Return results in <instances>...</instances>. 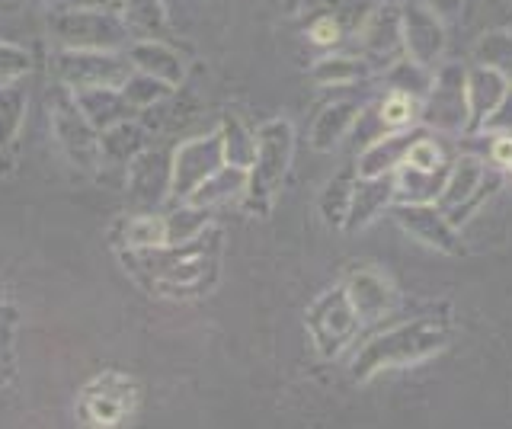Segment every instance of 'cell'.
Masks as SVG:
<instances>
[{
	"label": "cell",
	"mask_w": 512,
	"mask_h": 429,
	"mask_svg": "<svg viewBox=\"0 0 512 429\" xmlns=\"http://www.w3.org/2000/svg\"><path fill=\"white\" fill-rule=\"evenodd\" d=\"M448 340H452V321H448L445 314L416 317L410 324H397L391 330L378 333L375 340H368L359 349L356 362H352V375H356V381H368L384 369H400V365L423 362L429 356H436L439 349H445Z\"/></svg>",
	"instance_id": "cell-1"
},
{
	"label": "cell",
	"mask_w": 512,
	"mask_h": 429,
	"mask_svg": "<svg viewBox=\"0 0 512 429\" xmlns=\"http://www.w3.org/2000/svg\"><path fill=\"white\" fill-rule=\"evenodd\" d=\"M292 154H295L292 122L272 119L256 129V154L247 170V193H244L253 212H260V215L269 212V205L276 199L288 173V164H292Z\"/></svg>",
	"instance_id": "cell-2"
},
{
	"label": "cell",
	"mask_w": 512,
	"mask_h": 429,
	"mask_svg": "<svg viewBox=\"0 0 512 429\" xmlns=\"http://www.w3.org/2000/svg\"><path fill=\"white\" fill-rule=\"evenodd\" d=\"M48 122H52V135L58 141V148L68 154L71 164H77L80 170H96L103 164L100 129L80 109L71 87H58L48 97Z\"/></svg>",
	"instance_id": "cell-3"
},
{
	"label": "cell",
	"mask_w": 512,
	"mask_h": 429,
	"mask_svg": "<svg viewBox=\"0 0 512 429\" xmlns=\"http://www.w3.org/2000/svg\"><path fill=\"white\" fill-rule=\"evenodd\" d=\"M48 33L61 49H103L112 52L128 39V26L122 13L100 10H68L61 7L48 20Z\"/></svg>",
	"instance_id": "cell-4"
},
{
	"label": "cell",
	"mask_w": 512,
	"mask_h": 429,
	"mask_svg": "<svg viewBox=\"0 0 512 429\" xmlns=\"http://www.w3.org/2000/svg\"><path fill=\"white\" fill-rule=\"evenodd\" d=\"M304 327H308L317 353L333 359V356H340L352 340H356L362 321H359L356 308H352L346 289L343 285H336V289H327L324 295H317L311 301L308 314H304Z\"/></svg>",
	"instance_id": "cell-5"
},
{
	"label": "cell",
	"mask_w": 512,
	"mask_h": 429,
	"mask_svg": "<svg viewBox=\"0 0 512 429\" xmlns=\"http://www.w3.org/2000/svg\"><path fill=\"white\" fill-rule=\"evenodd\" d=\"M58 77L71 90H90V87H119L135 74V65L128 55H112L103 49H61L58 52Z\"/></svg>",
	"instance_id": "cell-6"
},
{
	"label": "cell",
	"mask_w": 512,
	"mask_h": 429,
	"mask_svg": "<svg viewBox=\"0 0 512 429\" xmlns=\"http://www.w3.org/2000/svg\"><path fill=\"white\" fill-rule=\"evenodd\" d=\"M496 186H500V173L487 170L477 157H461V161L448 167V177H445V186L436 205L458 228L461 221H468V212H474Z\"/></svg>",
	"instance_id": "cell-7"
},
{
	"label": "cell",
	"mask_w": 512,
	"mask_h": 429,
	"mask_svg": "<svg viewBox=\"0 0 512 429\" xmlns=\"http://www.w3.org/2000/svg\"><path fill=\"white\" fill-rule=\"evenodd\" d=\"M426 125H436L442 132L468 129V71L461 65H445L432 77L426 93Z\"/></svg>",
	"instance_id": "cell-8"
},
{
	"label": "cell",
	"mask_w": 512,
	"mask_h": 429,
	"mask_svg": "<svg viewBox=\"0 0 512 429\" xmlns=\"http://www.w3.org/2000/svg\"><path fill=\"white\" fill-rule=\"evenodd\" d=\"M221 164H224V148H221L218 132L183 141V145L173 151V161H170V196L189 199L192 189L205 177H212Z\"/></svg>",
	"instance_id": "cell-9"
},
{
	"label": "cell",
	"mask_w": 512,
	"mask_h": 429,
	"mask_svg": "<svg viewBox=\"0 0 512 429\" xmlns=\"http://www.w3.org/2000/svg\"><path fill=\"white\" fill-rule=\"evenodd\" d=\"M394 218L413 241H420L439 253H448V257H461L464 253L455 225L436 202H397Z\"/></svg>",
	"instance_id": "cell-10"
},
{
	"label": "cell",
	"mask_w": 512,
	"mask_h": 429,
	"mask_svg": "<svg viewBox=\"0 0 512 429\" xmlns=\"http://www.w3.org/2000/svg\"><path fill=\"white\" fill-rule=\"evenodd\" d=\"M400 42H404L407 58L420 61L426 68H436L445 52V26L423 0H407L400 7Z\"/></svg>",
	"instance_id": "cell-11"
},
{
	"label": "cell",
	"mask_w": 512,
	"mask_h": 429,
	"mask_svg": "<svg viewBox=\"0 0 512 429\" xmlns=\"http://www.w3.org/2000/svg\"><path fill=\"white\" fill-rule=\"evenodd\" d=\"M135 407V385L125 375L109 372L103 378H96L93 385L84 391V420L93 426H119Z\"/></svg>",
	"instance_id": "cell-12"
},
{
	"label": "cell",
	"mask_w": 512,
	"mask_h": 429,
	"mask_svg": "<svg viewBox=\"0 0 512 429\" xmlns=\"http://www.w3.org/2000/svg\"><path fill=\"white\" fill-rule=\"evenodd\" d=\"M343 289L362 324H378L384 317H391L397 308V292L391 279H384L381 273H375V269H368V266L356 269V273L343 282Z\"/></svg>",
	"instance_id": "cell-13"
},
{
	"label": "cell",
	"mask_w": 512,
	"mask_h": 429,
	"mask_svg": "<svg viewBox=\"0 0 512 429\" xmlns=\"http://www.w3.org/2000/svg\"><path fill=\"white\" fill-rule=\"evenodd\" d=\"M509 87L512 84L506 77L490 65H477L468 71V132L484 129V122L506 100Z\"/></svg>",
	"instance_id": "cell-14"
},
{
	"label": "cell",
	"mask_w": 512,
	"mask_h": 429,
	"mask_svg": "<svg viewBox=\"0 0 512 429\" xmlns=\"http://www.w3.org/2000/svg\"><path fill=\"white\" fill-rule=\"evenodd\" d=\"M397 196V170L394 173H381V177H356L352 186V202H349V215H346V228L359 231L368 221H375L384 205Z\"/></svg>",
	"instance_id": "cell-15"
},
{
	"label": "cell",
	"mask_w": 512,
	"mask_h": 429,
	"mask_svg": "<svg viewBox=\"0 0 512 429\" xmlns=\"http://www.w3.org/2000/svg\"><path fill=\"white\" fill-rule=\"evenodd\" d=\"M128 193L138 205H154L164 193H170V164H164V154L141 151L132 164L125 167Z\"/></svg>",
	"instance_id": "cell-16"
},
{
	"label": "cell",
	"mask_w": 512,
	"mask_h": 429,
	"mask_svg": "<svg viewBox=\"0 0 512 429\" xmlns=\"http://www.w3.org/2000/svg\"><path fill=\"white\" fill-rule=\"evenodd\" d=\"M423 135V129L407 132V129H394L391 135L375 138L372 145L362 151V157L356 161L359 177H381V173H394L400 164L407 161V151L416 138Z\"/></svg>",
	"instance_id": "cell-17"
},
{
	"label": "cell",
	"mask_w": 512,
	"mask_h": 429,
	"mask_svg": "<svg viewBox=\"0 0 512 429\" xmlns=\"http://www.w3.org/2000/svg\"><path fill=\"white\" fill-rule=\"evenodd\" d=\"M128 61L135 65V71L151 74V77H157V81H164L170 87L183 84V77H186L183 58L160 39H138L132 49H128Z\"/></svg>",
	"instance_id": "cell-18"
},
{
	"label": "cell",
	"mask_w": 512,
	"mask_h": 429,
	"mask_svg": "<svg viewBox=\"0 0 512 429\" xmlns=\"http://www.w3.org/2000/svg\"><path fill=\"white\" fill-rule=\"evenodd\" d=\"M359 116H362V103H356V100H340V103L324 106L311 125V148L320 154L333 151L346 138L352 125L359 122Z\"/></svg>",
	"instance_id": "cell-19"
},
{
	"label": "cell",
	"mask_w": 512,
	"mask_h": 429,
	"mask_svg": "<svg viewBox=\"0 0 512 429\" xmlns=\"http://www.w3.org/2000/svg\"><path fill=\"white\" fill-rule=\"evenodd\" d=\"M74 97L80 103V109L87 113V119L96 125L100 132L112 129V125H119L128 119L132 113V106L122 97L119 87H90V90H74Z\"/></svg>",
	"instance_id": "cell-20"
},
{
	"label": "cell",
	"mask_w": 512,
	"mask_h": 429,
	"mask_svg": "<svg viewBox=\"0 0 512 429\" xmlns=\"http://www.w3.org/2000/svg\"><path fill=\"white\" fill-rule=\"evenodd\" d=\"M247 193V167H234V164H221L212 177H205L186 202L192 205H205V209H215L221 202H231L234 196Z\"/></svg>",
	"instance_id": "cell-21"
},
{
	"label": "cell",
	"mask_w": 512,
	"mask_h": 429,
	"mask_svg": "<svg viewBox=\"0 0 512 429\" xmlns=\"http://www.w3.org/2000/svg\"><path fill=\"white\" fill-rule=\"evenodd\" d=\"M116 241L125 250H154L167 244V218L164 215H125L116 228Z\"/></svg>",
	"instance_id": "cell-22"
},
{
	"label": "cell",
	"mask_w": 512,
	"mask_h": 429,
	"mask_svg": "<svg viewBox=\"0 0 512 429\" xmlns=\"http://www.w3.org/2000/svg\"><path fill=\"white\" fill-rule=\"evenodd\" d=\"M356 36L362 39V49L368 55L394 52V45H400V10L394 13L391 7H375L372 17L356 29Z\"/></svg>",
	"instance_id": "cell-23"
},
{
	"label": "cell",
	"mask_w": 512,
	"mask_h": 429,
	"mask_svg": "<svg viewBox=\"0 0 512 429\" xmlns=\"http://www.w3.org/2000/svg\"><path fill=\"white\" fill-rule=\"evenodd\" d=\"M372 65L365 58L356 55H330V58H320L317 65L311 68V81L317 87H349L368 77Z\"/></svg>",
	"instance_id": "cell-24"
},
{
	"label": "cell",
	"mask_w": 512,
	"mask_h": 429,
	"mask_svg": "<svg viewBox=\"0 0 512 429\" xmlns=\"http://www.w3.org/2000/svg\"><path fill=\"white\" fill-rule=\"evenodd\" d=\"M122 20L128 33H138L141 39L167 36V13L160 0H122Z\"/></svg>",
	"instance_id": "cell-25"
},
{
	"label": "cell",
	"mask_w": 512,
	"mask_h": 429,
	"mask_svg": "<svg viewBox=\"0 0 512 429\" xmlns=\"http://www.w3.org/2000/svg\"><path fill=\"white\" fill-rule=\"evenodd\" d=\"M141 145H144V132L132 122H119L106 129L100 135V151H103V161L109 164H119V167H128L141 154Z\"/></svg>",
	"instance_id": "cell-26"
},
{
	"label": "cell",
	"mask_w": 512,
	"mask_h": 429,
	"mask_svg": "<svg viewBox=\"0 0 512 429\" xmlns=\"http://www.w3.org/2000/svg\"><path fill=\"white\" fill-rule=\"evenodd\" d=\"M218 135H221V148H224V164L250 170L253 154H256V132H250L237 116H228L221 122Z\"/></svg>",
	"instance_id": "cell-27"
},
{
	"label": "cell",
	"mask_w": 512,
	"mask_h": 429,
	"mask_svg": "<svg viewBox=\"0 0 512 429\" xmlns=\"http://www.w3.org/2000/svg\"><path fill=\"white\" fill-rule=\"evenodd\" d=\"M356 177H359L356 164H349V167H343V170L330 180L324 199H320V212H324L327 225H346L349 202H352V186H356Z\"/></svg>",
	"instance_id": "cell-28"
},
{
	"label": "cell",
	"mask_w": 512,
	"mask_h": 429,
	"mask_svg": "<svg viewBox=\"0 0 512 429\" xmlns=\"http://www.w3.org/2000/svg\"><path fill=\"white\" fill-rule=\"evenodd\" d=\"M432 77H436V68H426L413 58H400L394 61V68L388 71V87L397 93H407V97H426L432 87Z\"/></svg>",
	"instance_id": "cell-29"
},
{
	"label": "cell",
	"mask_w": 512,
	"mask_h": 429,
	"mask_svg": "<svg viewBox=\"0 0 512 429\" xmlns=\"http://www.w3.org/2000/svg\"><path fill=\"white\" fill-rule=\"evenodd\" d=\"M208 221H212V215H208L205 205L186 202L183 209H176L173 215H167V244L196 241V237H202L208 231Z\"/></svg>",
	"instance_id": "cell-30"
},
{
	"label": "cell",
	"mask_w": 512,
	"mask_h": 429,
	"mask_svg": "<svg viewBox=\"0 0 512 429\" xmlns=\"http://www.w3.org/2000/svg\"><path fill=\"white\" fill-rule=\"evenodd\" d=\"M26 119V93L16 84L0 87V148L20 135V125Z\"/></svg>",
	"instance_id": "cell-31"
},
{
	"label": "cell",
	"mask_w": 512,
	"mask_h": 429,
	"mask_svg": "<svg viewBox=\"0 0 512 429\" xmlns=\"http://www.w3.org/2000/svg\"><path fill=\"white\" fill-rule=\"evenodd\" d=\"M173 93V87L170 84H164V81H157V77H151V74H132L128 81L122 84V97L128 100V106L132 109H144V106H154V103H160V100H167Z\"/></svg>",
	"instance_id": "cell-32"
},
{
	"label": "cell",
	"mask_w": 512,
	"mask_h": 429,
	"mask_svg": "<svg viewBox=\"0 0 512 429\" xmlns=\"http://www.w3.org/2000/svg\"><path fill=\"white\" fill-rule=\"evenodd\" d=\"M477 61L500 71L512 84V36L509 33H490L477 42Z\"/></svg>",
	"instance_id": "cell-33"
},
{
	"label": "cell",
	"mask_w": 512,
	"mask_h": 429,
	"mask_svg": "<svg viewBox=\"0 0 512 429\" xmlns=\"http://www.w3.org/2000/svg\"><path fill=\"white\" fill-rule=\"evenodd\" d=\"M378 119H381L384 129H407V125L416 119V103H413V97L391 90L388 100H384L381 109H378Z\"/></svg>",
	"instance_id": "cell-34"
},
{
	"label": "cell",
	"mask_w": 512,
	"mask_h": 429,
	"mask_svg": "<svg viewBox=\"0 0 512 429\" xmlns=\"http://www.w3.org/2000/svg\"><path fill=\"white\" fill-rule=\"evenodd\" d=\"M29 68H32V58L26 49L0 42V84H16L23 74H29Z\"/></svg>",
	"instance_id": "cell-35"
},
{
	"label": "cell",
	"mask_w": 512,
	"mask_h": 429,
	"mask_svg": "<svg viewBox=\"0 0 512 429\" xmlns=\"http://www.w3.org/2000/svg\"><path fill=\"white\" fill-rule=\"evenodd\" d=\"M404 164H410V167H416V170H436V167H442L445 161H442V151H439L436 141L426 138V132H423V135L410 145Z\"/></svg>",
	"instance_id": "cell-36"
},
{
	"label": "cell",
	"mask_w": 512,
	"mask_h": 429,
	"mask_svg": "<svg viewBox=\"0 0 512 429\" xmlns=\"http://www.w3.org/2000/svg\"><path fill=\"white\" fill-rule=\"evenodd\" d=\"M343 39V26H340V20L336 17H320V20H314V26H311V42H317V45H336Z\"/></svg>",
	"instance_id": "cell-37"
},
{
	"label": "cell",
	"mask_w": 512,
	"mask_h": 429,
	"mask_svg": "<svg viewBox=\"0 0 512 429\" xmlns=\"http://www.w3.org/2000/svg\"><path fill=\"white\" fill-rule=\"evenodd\" d=\"M68 10H100V13H122V0H58Z\"/></svg>",
	"instance_id": "cell-38"
},
{
	"label": "cell",
	"mask_w": 512,
	"mask_h": 429,
	"mask_svg": "<svg viewBox=\"0 0 512 429\" xmlns=\"http://www.w3.org/2000/svg\"><path fill=\"white\" fill-rule=\"evenodd\" d=\"M490 161L496 167H512V135H496L490 145Z\"/></svg>",
	"instance_id": "cell-39"
},
{
	"label": "cell",
	"mask_w": 512,
	"mask_h": 429,
	"mask_svg": "<svg viewBox=\"0 0 512 429\" xmlns=\"http://www.w3.org/2000/svg\"><path fill=\"white\" fill-rule=\"evenodd\" d=\"M423 4L445 23V20H455V17H458L464 0H423Z\"/></svg>",
	"instance_id": "cell-40"
}]
</instances>
